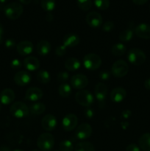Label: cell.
<instances>
[{
  "instance_id": "f35d334b",
  "label": "cell",
  "mask_w": 150,
  "mask_h": 151,
  "mask_svg": "<svg viewBox=\"0 0 150 151\" xmlns=\"http://www.w3.org/2000/svg\"><path fill=\"white\" fill-rule=\"evenodd\" d=\"M99 77L101 81H107L110 78V72L108 70H102L99 72Z\"/></svg>"
},
{
  "instance_id": "f907efd6",
  "label": "cell",
  "mask_w": 150,
  "mask_h": 151,
  "mask_svg": "<svg viewBox=\"0 0 150 151\" xmlns=\"http://www.w3.org/2000/svg\"><path fill=\"white\" fill-rule=\"evenodd\" d=\"M128 125H128L127 122H123V123L121 124V126L123 127L124 129H126V128L128 127Z\"/></svg>"
},
{
  "instance_id": "7c38bea8",
  "label": "cell",
  "mask_w": 150,
  "mask_h": 151,
  "mask_svg": "<svg viewBox=\"0 0 150 151\" xmlns=\"http://www.w3.org/2000/svg\"><path fill=\"white\" fill-rule=\"evenodd\" d=\"M44 96V92L38 87H31L28 88L25 94V100L32 102H37Z\"/></svg>"
},
{
  "instance_id": "816d5d0a",
  "label": "cell",
  "mask_w": 150,
  "mask_h": 151,
  "mask_svg": "<svg viewBox=\"0 0 150 151\" xmlns=\"http://www.w3.org/2000/svg\"><path fill=\"white\" fill-rule=\"evenodd\" d=\"M7 1H8V0H0V4H5L6 2H7Z\"/></svg>"
},
{
  "instance_id": "ee69618b",
  "label": "cell",
  "mask_w": 150,
  "mask_h": 151,
  "mask_svg": "<svg viewBox=\"0 0 150 151\" xmlns=\"http://www.w3.org/2000/svg\"><path fill=\"white\" fill-rule=\"evenodd\" d=\"M3 39H4V27L2 24L0 23V44L2 43Z\"/></svg>"
},
{
  "instance_id": "8992f818",
  "label": "cell",
  "mask_w": 150,
  "mask_h": 151,
  "mask_svg": "<svg viewBox=\"0 0 150 151\" xmlns=\"http://www.w3.org/2000/svg\"><path fill=\"white\" fill-rule=\"evenodd\" d=\"M75 100L78 104L85 107H90L94 103V98L92 93L88 90L82 89L76 93Z\"/></svg>"
},
{
  "instance_id": "6da1fadb",
  "label": "cell",
  "mask_w": 150,
  "mask_h": 151,
  "mask_svg": "<svg viewBox=\"0 0 150 151\" xmlns=\"http://www.w3.org/2000/svg\"><path fill=\"white\" fill-rule=\"evenodd\" d=\"M24 11L23 6L18 2H11L5 5L4 9V14L10 20L18 19L22 15Z\"/></svg>"
},
{
  "instance_id": "9a60e30c",
  "label": "cell",
  "mask_w": 150,
  "mask_h": 151,
  "mask_svg": "<svg viewBox=\"0 0 150 151\" xmlns=\"http://www.w3.org/2000/svg\"><path fill=\"white\" fill-rule=\"evenodd\" d=\"M34 46L29 41H22L16 45V50L20 55H29L33 52Z\"/></svg>"
},
{
  "instance_id": "30bf717a",
  "label": "cell",
  "mask_w": 150,
  "mask_h": 151,
  "mask_svg": "<svg viewBox=\"0 0 150 151\" xmlns=\"http://www.w3.org/2000/svg\"><path fill=\"white\" fill-rule=\"evenodd\" d=\"M78 124V118L74 114H69L63 117L62 125L66 131H72L76 128Z\"/></svg>"
},
{
  "instance_id": "836d02e7",
  "label": "cell",
  "mask_w": 150,
  "mask_h": 151,
  "mask_svg": "<svg viewBox=\"0 0 150 151\" xmlns=\"http://www.w3.org/2000/svg\"><path fill=\"white\" fill-rule=\"evenodd\" d=\"M96 7L101 10H105L110 7V0H94Z\"/></svg>"
},
{
  "instance_id": "cb8c5ba5",
  "label": "cell",
  "mask_w": 150,
  "mask_h": 151,
  "mask_svg": "<svg viewBox=\"0 0 150 151\" xmlns=\"http://www.w3.org/2000/svg\"><path fill=\"white\" fill-rule=\"evenodd\" d=\"M139 147L144 151H150V133H146L141 135L138 141Z\"/></svg>"
},
{
  "instance_id": "d6986e66",
  "label": "cell",
  "mask_w": 150,
  "mask_h": 151,
  "mask_svg": "<svg viewBox=\"0 0 150 151\" xmlns=\"http://www.w3.org/2000/svg\"><path fill=\"white\" fill-rule=\"evenodd\" d=\"M107 91H108V88H107V85L104 83H98L95 86L94 94H95V96L98 101L102 102L105 100Z\"/></svg>"
},
{
  "instance_id": "60d3db41",
  "label": "cell",
  "mask_w": 150,
  "mask_h": 151,
  "mask_svg": "<svg viewBox=\"0 0 150 151\" xmlns=\"http://www.w3.org/2000/svg\"><path fill=\"white\" fill-rule=\"evenodd\" d=\"M125 151H140V147L135 144H130L126 147Z\"/></svg>"
},
{
  "instance_id": "ffe728a7",
  "label": "cell",
  "mask_w": 150,
  "mask_h": 151,
  "mask_svg": "<svg viewBox=\"0 0 150 151\" xmlns=\"http://www.w3.org/2000/svg\"><path fill=\"white\" fill-rule=\"evenodd\" d=\"M23 66L25 69L30 72L38 70L40 67V61L36 57L29 56L24 58L23 61Z\"/></svg>"
},
{
  "instance_id": "f1b7e54d",
  "label": "cell",
  "mask_w": 150,
  "mask_h": 151,
  "mask_svg": "<svg viewBox=\"0 0 150 151\" xmlns=\"http://www.w3.org/2000/svg\"><path fill=\"white\" fill-rule=\"evenodd\" d=\"M75 151H96L94 146L88 142H80L75 146Z\"/></svg>"
},
{
  "instance_id": "4316f807",
  "label": "cell",
  "mask_w": 150,
  "mask_h": 151,
  "mask_svg": "<svg viewBox=\"0 0 150 151\" xmlns=\"http://www.w3.org/2000/svg\"><path fill=\"white\" fill-rule=\"evenodd\" d=\"M71 87L69 84L68 83H62L58 87V93L60 94V97H69L71 94Z\"/></svg>"
},
{
  "instance_id": "7a4b0ae2",
  "label": "cell",
  "mask_w": 150,
  "mask_h": 151,
  "mask_svg": "<svg viewBox=\"0 0 150 151\" xmlns=\"http://www.w3.org/2000/svg\"><path fill=\"white\" fill-rule=\"evenodd\" d=\"M101 59L95 53H88L85 55L82 60L84 66L89 71H95L101 65Z\"/></svg>"
},
{
  "instance_id": "5b68a950",
  "label": "cell",
  "mask_w": 150,
  "mask_h": 151,
  "mask_svg": "<svg viewBox=\"0 0 150 151\" xmlns=\"http://www.w3.org/2000/svg\"><path fill=\"white\" fill-rule=\"evenodd\" d=\"M146 54L140 49H131L127 52L128 60L129 63L135 66L142 65L146 61Z\"/></svg>"
},
{
  "instance_id": "ac0fdd59",
  "label": "cell",
  "mask_w": 150,
  "mask_h": 151,
  "mask_svg": "<svg viewBox=\"0 0 150 151\" xmlns=\"http://www.w3.org/2000/svg\"><path fill=\"white\" fill-rule=\"evenodd\" d=\"M126 91L122 87H116L113 88L110 92V100L114 103H121L125 99Z\"/></svg>"
},
{
  "instance_id": "7dc6e473",
  "label": "cell",
  "mask_w": 150,
  "mask_h": 151,
  "mask_svg": "<svg viewBox=\"0 0 150 151\" xmlns=\"http://www.w3.org/2000/svg\"><path fill=\"white\" fill-rule=\"evenodd\" d=\"M46 19L48 22H51V21H52V19H53L52 14H51V13H49L48 14L46 15Z\"/></svg>"
},
{
  "instance_id": "b9f144b4",
  "label": "cell",
  "mask_w": 150,
  "mask_h": 151,
  "mask_svg": "<svg viewBox=\"0 0 150 151\" xmlns=\"http://www.w3.org/2000/svg\"><path fill=\"white\" fill-rule=\"evenodd\" d=\"M131 115H132V112H131L130 110H128V109L123 111L121 113V116L124 119H128V118L130 117Z\"/></svg>"
},
{
  "instance_id": "603a6c76",
  "label": "cell",
  "mask_w": 150,
  "mask_h": 151,
  "mask_svg": "<svg viewBox=\"0 0 150 151\" xmlns=\"http://www.w3.org/2000/svg\"><path fill=\"white\" fill-rule=\"evenodd\" d=\"M65 68L69 72H74L80 68V61L76 58H69L65 61Z\"/></svg>"
},
{
  "instance_id": "681fc988",
  "label": "cell",
  "mask_w": 150,
  "mask_h": 151,
  "mask_svg": "<svg viewBox=\"0 0 150 151\" xmlns=\"http://www.w3.org/2000/svg\"><path fill=\"white\" fill-rule=\"evenodd\" d=\"M0 151H11V150H10V147H8L7 146H2V147H0Z\"/></svg>"
},
{
  "instance_id": "ba28073f",
  "label": "cell",
  "mask_w": 150,
  "mask_h": 151,
  "mask_svg": "<svg viewBox=\"0 0 150 151\" xmlns=\"http://www.w3.org/2000/svg\"><path fill=\"white\" fill-rule=\"evenodd\" d=\"M92 132V127L89 124L82 123L76 128L75 137L79 140H85L91 137Z\"/></svg>"
},
{
  "instance_id": "44dd1931",
  "label": "cell",
  "mask_w": 150,
  "mask_h": 151,
  "mask_svg": "<svg viewBox=\"0 0 150 151\" xmlns=\"http://www.w3.org/2000/svg\"><path fill=\"white\" fill-rule=\"evenodd\" d=\"M80 39L79 37L75 33H69L63 37V44L68 48H72L75 47L79 44Z\"/></svg>"
},
{
  "instance_id": "bcb514c9",
  "label": "cell",
  "mask_w": 150,
  "mask_h": 151,
  "mask_svg": "<svg viewBox=\"0 0 150 151\" xmlns=\"http://www.w3.org/2000/svg\"><path fill=\"white\" fill-rule=\"evenodd\" d=\"M144 87H145L146 89L150 90V78L146 80L145 82H144Z\"/></svg>"
},
{
  "instance_id": "4fadbf2b",
  "label": "cell",
  "mask_w": 150,
  "mask_h": 151,
  "mask_svg": "<svg viewBox=\"0 0 150 151\" xmlns=\"http://www.w3.org/2000/svg\"><path fill=\"white\" fill-rule=\"evenodd\" d=\"M57 119L52 114H46L41 120V126L43 129L47 131H51L57 127Z\"/></svg>"
},
{
  "instance_id": "ab89813d",
  "label": "cell",
  "mask_w": 150,
  "mask_h": 151,
  "mask_svg": "<svg viewBox=\"0 0 150 151\" xmlns=\"http://www.w3.org/2000/svg\"><path fill=\"white\" fill-rule=\"evenodd\" d=\"M4 45H5L6 48L7 49H13L14 47H16V41L13 38H8L4 42Z\"/></svg>"
},
{
  "instance_id": "f5cc1de1",
  "label": "cell",
  "mask_w": 150,
  "mask_h": 151,
  "mask_svg": "<svg viewBox=\"0 0 150 151\" xmlns=\"http://www.w3.org/2000/svg\"><path fill=\"white\" fill-rule=\"evenodd\" d=\"M32 151H41V150H37V149H35V150H32Z\"/></svg>"
},
{
  "instance_id": "e575fe53",
  "label": "cell",
  "mask_w": 150,
  "mask_h": 151,
  "mask_svg": "<svg viewBox=\"0 0 150 151\" xmlns=\"http://www.w3.org/2000/svg\"><path fill=\"white\" fill-rule=\"evenodd\" d=\"M69 75L67 72H59L57 76V79L60 83H66V81L69 80Z\"/></svg>"
},
{
  "instance_id": "c3c4849f",
  "label": "cell",
  "mask_w": 150,
  "mask_h": 151,
  "mask_svg": "<svg viewBox=\"0 0 150 151\" xmlns=\"http://www.w3.org/2000/svg\"><path fill=\"white\" fill-rule=\"evenodd\" d=\"M19 1H20L21 4H30L31 1H32V0H19Z\"/></svg>"
},
{
  "instance_id": "2e32d148",
  "label": "cell",
  "mask_w": 150,
  "mask_h": 151,
  "mask_svg": "<svg viewBox=\"0 0 150 151\" xmlns=\"http://www.w3.org/2000/svg\"><path fill=\"white\" fill-rule=\"evenodd\" d=\"M135 35L143 39L150 38V25L145 23H141L136 26L134 29Z\"/></svg>"
},
{
  "instance_id": "74e56055",
  "label": "cell",
  "mask_w": 150,
  "mask_h": 151,
  "mask_svg": "<svg viewBox=\"0 0 150 151\" xmlns=\"http://www.w3.org/2000/svg\"><path fill=\"white\" fill-rule=\"evenodd\" d=\"M22 65H23L22 62L19 59H17V58L13 59V60L11 61V63H10V66H11L12 69H16V70L21 69Z\"/></svg>"
},
{
  "instance_id": "7bdbcfd3",
  "label": "cell",
  "mask_w": 150,
  "mask_h": 151,
  "mask_svg": "<svg viewBox=\"0 0 150 151\" xmlns=\"http://www.w3.org/2000/svg\"><path fill=\"white\" fill-rule=\"evenodd\" d=\"M85 115L88 119H91L94 116V110L91 109H87L85 111Z\"/></svg>"
},
{
  "instance_id": "7402d4cb",
  "label": "cell",
  "mask_w": 150,
  "mask_h": 151,
  "mask_svg": "<svg viewBox=\"0 0 150 151\" xmlns=\"http://www.w3.org/2000/svg\"><path fill=\"white\" fill-rule=\"evenodd\" d=\"M36 50L38 55L41 56H46L51 52V46L46 40H41L37 44Z\"/></svg>"
},
{
  "instance_id": "9c48e42d",
  "label": "cell",
  "mask_w": 150,
  "mask_h": 151,
  "mask_svg": "<svg viewBox=\"0 0 150 151\" xmlns=\"http://www.w3.org/2000/svg\"><path fill=\"white\" fill-rule=\"evenodd\" d=\"M71 85L75 89L82 90L88 86V79L85 75L82 74H77L73 75L70 80Z\"/></svg>"
},
{
  "instance_id": "5bb4252c",
  "label": "cell",
  "mask_w": 150,
  "mask_h": 151,
  "mask_svg": "<svg viewBox=\"0 0 150 151\" xmlns=\"http://www.w3.org/2000/svg\"><path fill=\"white\" fill-rule=\"evenodd\" d=\"M31 79V75L26 71H19L14 76L15 83L20 86L28 85L30 83Z\"/></svg>"
},
{
  "instance_id": "db71d44e",
  "label": "cell",
  "mask_w": 150,
  "mask_h": 151,
  "mask_svg": "<svg viewBox=\"0 0 150 151\" xmlns=\"http://www.w3.org/2000/svg\"><path fill=\"white\" fill-rule=\"evenodd\" d=\"M14 151H24V150H14Z\"/></svg>"
},
{
  "instance_id": "e0dca14e",
  "label": "cell",
  "mask_w": 150,
  "mask_h": 151,
  "mask_svg": "<svg viewBox=\"0 0 150 151\" xmlns=\"http://www.w3.org/2000/svg\"><path fill=\"white\" fill-rule=\"evenodd\" d=\"M15 98H16L15 92L10 88H4L0 94V102L4 106L11 104L14 101Z\"/></svg>"
},
{
  "instance_id": "11a10c76",
  "label": "cell",
  "mask_w": 150,
  "mask_h": 151,
  "mask_svg": "<svg viewBox=\"0 0 150 151\" xmlns=\"http://www.w3.org/2000/svg\"><path fill=\"white\" fill-rule=\"evenodd\" d=\"M53 151H59V150H53Z\"/></svg>"
},
{
  "instance_id": "484cf974",
  "label": "cell",
  "mask_w": 150,
  "mask_h": 151,
  "mask_svg": "<svg viewBox=\"0 0 150 151\" xmlns=\"http://www.w3.org/2000/svg\"><path fill=\"white\" fill-rule=\"evenodd\" d=\"M36 78L38 82L42 84H47L51 81L50 74L46 70H44V69L38 71V73H37Z\"/></svg>"
},
{
  "instance_id": "9f6ffc18",
  "label": "cell",
  "mask_w": 150,
  "mask_h": 151,
  "mask_svg": "<svg viewBox=\"0 0 150 151\" xmlns=\"http://www.w3.org/2000/svg\"><path fill=\"white\" fill-rule=\"evenodd\" d=\"M149 10H150V5H149Z\"/></svg>"
},
{
  "instance_id": "8d00e7d4",
  "label": "cell",
  "mask_w": 150,
  "mask_h": 151,
  "mask_svg": "<svg viewBox=\"0 0 150 151\" xmlns=\"http://www.w3.org/2000/svg\"><path fill=\"white\" fill-rule=\"evenodd\" d=\"M66 50H67V48L63 44H62V45L58 46L55 49V55L59 56V57H61V56H63L66 54Z\"/></svg>"
},
{
  "instance_id": "52a82bcc",
  "label": "cell",
  "mask_w": 150,
  "mask_h": 151,
  "mask_svg": "<svg viewBox=\"0 0 150 151\" xmlns=\"http://www.w3.org/2000/svg\"><path fill=\"white\" fill-rule=\"evenodd\" d=\"M129 72V66L124 60H119L114 62L111 68V73L118 78H124Z\"/></svg>"
},
{
  "instance_id": "4dcf8cb0",
  "label": "cell",
  "mask_w": 150,
  "mask_h": 151,
  "mask_svg": "<svg viewBox=\"0 0 150 151\" xmlns=\"http://www.w3.org/2000/svg\"><path fill=\"white\" fill-rule=\"evenodd\" d=\"M41 5L45 11L51 12L55 8V0H41Z\"/></svg>"
},
{
  "instance_id": "d4e9b609",
  "label": "cell",
  "mask_w": 150,
  "mask_h": 151,
  "mask_svg": "<svg viewBox=\"0 0 150 151\" xmlns=\"http://www.w3.org/2000/svg\"><path fill=\"white\" fill-rule=\"evenodd\" d=\"M29 109L32 114L41 115L46 111V106L42 103H36L31 105Z\"/></svg>"
},
{
  "instance_id": "3957f363",
  "label": "cell",
  "mask_w": 150,
  "mask_h": 151,
  "mask_svg": "<svg viewBox=\"0 0 150 151\" xmlns=\"http://www.w3.org/2000/svg\"><path fill=\"white\" fill-rule=\"evenodd\" d=\"M54 145V138L49 133H44L38 137L37 146L42 151H49Z\"/></svg>"
},
{
  "instance_id": "d6a6232c",
  "label": "cell",
  "mask_w": 150,
  "mask_h": 151,
  "mask_svg": "<svg viewBox=\"0 0 150 151\" xmlns=\"http://www.w3.org/2000/svg\"><path fill=\"white\" fill-rule=\"evenodd\" d=\"M77 5L83 11H88L92 7V0H76Z\"/></svg>"
},
{
  "instance_id": "1f68e13d",
  "label": "cell",
  "mask_w": 150,
  "mask_h": 151,
  "mask_svg": "<svg viewBox=\"0 0 150 151\" xmlns=\"http://www.w3.org/2000/svg\"><path fill=\"white\" fill-rule=\"evenodd\" d=\"M59 148L61 151H73L74 149L73 142L70 140H63L59 144Z\"/></svg>"
},
{
  "instance_id": "8fae6325",
  "label": "cell",
  "mask_w": 150,
  "mask_h": 151,
  "mask_svg": "<svg viewBox=\"0 0 150 151\" xmlns=\"http://www.w3.org/2000/svg\"><path fill=\"white\" fill-rule=\"evenodd\" d=\"M85 21L88 26L92 28H98L102 24L103 19L101 14L98 12L92 11L88 13L85 17Z\"/></svg>"
},
{
  "instance_id": "f6af8a7d",
  "label": "cell",
  "mask_w": 150,
  "mask_h": 151,
  "mask_svg": "<svg viewBox=\"0 0 150 151\" xmlns=\"http://www.w3.org/2000/svg\"><path fill=\"white\" fill-rule=\"evenodd\" d=\"M148 1L149 0H132V2L137 5H143V4H146Z\"/></svg>"
},
{
  "instance_id": "d590c367",
  "label": "cell",
  "mask_w": 150,
  "mask_h": 151,
  "mask_svg": "<svg viewBox=\"0 0 150 151\" xmlns=\"http://www.w3.org/2000/svg\"><path fill=\"white\" fill-rule=\"evenodd\" d=\"M114 28V23L111 21H107L102 25V30L104 32H110Z\"/></svg>"
},
{
  "instance_id": "83f0119b",
  "label": "cell",
  "mask_w": 150,
  "mask_h": 151,
  "mask_svg": "<svg viewBox=\"0 0 150 151\" xmlns=\"http://www.w3.org/2000/svg\"><path fill=\"white\" fill-rule=\"evenodd\" d=\"M126 47L122 43H118L114 44L111 48L112 54L116 56H121L126 52Z\"/></svg>"
},
{
  "instance_id": "277c9868",
  "label": "cell",
  "mask_w": 150,
  "mask_h": 151,
  "mask_svg": "<svg viewBox=\"0 0 150 151\" xmlns=\"http://www.w3.org/2000/svg\"><path fill=\"white\" fill-rule=\"evenodd\" d=\"M10 111L14 117L18 119L25 118L29 115V109L23 102H16L10 108Z\"/></svg>"
},
{
  "instance_id": "f546056e",
  "label": "cell",
  "mask_w": 150,
  "mask_h": 151,
  "mask_svg": "<svg viewBox=\"0 0 150 151\" xmlns=\"http://www.w3.org/2000/svg\"><path fill=\"white\" fill-rule=\"evenodd\" d=\"M134 36V31L131 28L122 31L119 35V40L121 42H129L132 39Z\"/></svg>"
}]
</instances>
